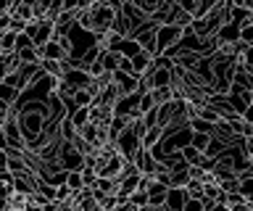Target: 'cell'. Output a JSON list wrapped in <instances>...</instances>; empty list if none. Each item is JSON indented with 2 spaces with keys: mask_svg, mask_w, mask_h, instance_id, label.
I'll return each instance as SVG.
<instances>
[{
  "mask_svg": "<svg viewBox=\"0 0 253 211\" xmlns=\"http://www.w3.org/2000/svg\"><path fill=\"white\" fill-rule=\"evenodd\" d=\"M122 0H95V3H84L82 13L77 16V27L87 35H106V32H114V24H116V16L122 11Z\"/></svg>",
  "mask_w": 253,
  "mask_h": 211,
  "instance_id": "1",
  "label": "cell"
},
{
  "mask_svg": "<svg viewBox=\"0 0 253 211\" xmlns=\"http://www.w3.org/2000/svg\"><path fill=\"white\" fill-rule=\"evenodd\" d=\"M45 116L42 114H35V111H27V108H19V127L27 137V143L32 145L35 140L45 132Z\"/></svg>",
  "mask_w": 253,
  "mask_h": 211,
  "instance_id": "2",
  "label": "cell"
},
{
  "mask_svg": "<svg viewBox=\"0 0 253 211\" xmlns=\"http://www.w3.org/2000/svg\"><path fill=\"white\" fill-rule=\"evenodd\" d=\"M185 32H187V29H182V27H177V24H164V27H158V53H161V56H166L169 50H174V48L182 42Z\"/></svg>",
  "mask_w": 253,
  "mask_h": 211,
  "instance_id": "3",
  "label": "cell"
},
{
  "mask_svg": "<svg viewBox=\"0 0 253 211\" xmlns=\"http://www.w3.org/2000/svg\"><path fill=\"white\" fill-rule=\"evenodd\" d=\"M140 148H142V137H137L129 127H126V129L122 132V137L116 140V151L122 153L126 161H134V159H137Z\"/></svg>",
  "mask_w": 253,
  "mask_h": 211,
  "instance_id": "4",
  "label": "cell"
},
{
  "mask_svg": "<svg viewBox=\"0 0 253 211\" xmlns=\"http://www.w3.org/2000/svg\"><path fill=\"white\" fill-rule=\"evenodd\" d=\"M114 119H116L114 108H111V106H103V103H98V100H95V106L90 108V124H95V127H103V129H108Z\"/></svg>",
  "mask_w": 253,
  "mask_h": 211,
  "instance_id": "5",
  "label": "cell"
},
{
  "mask_svg": "<svg viewBox=\"0 0 253 211\" xmlns=\"http://www.w3.org/2000/svg\"><path fill=\"white\" fill-rule=\"evenodd\" d=\"M134 164H137L140 174H148V177H153L156 169H158L156 156H153V151H148V148H140V153H137V159H134Z\"/></svg>",
  "mask_w": 253,
  "mask_h": 211,
  "instance_id": "6",
  "label": "cell"
},
{
  "mask_svg": "<svg viewBox=\"0 0 253 211\" xmlns=\"http://www.w3.org/2000/svg\"><path fill=\"white\" fill-rule=\"evenodd\" d=\"M124 16L132 21L134 32H140V29H142V27H145L148 21H150V19L145 16V13H142V11L137 8V5H134V0H124Z\"/></svg>",
  "mask_w": 253,
  "mask_h": 211,
  "instance_id": "7",
  "label": "cell"
},
{
  "mask_svg": "<svg viewBox=\"0 0 253 211\" xmlns=\"http://www.w3.org/2000/svg\"><path fill=\"white\" fill-rule=\"evenodd\" d=\"M21 66H24V64H21L19 53H3V56H0V80H5V77L16 74Z\"/></svg>",
  "mask_w": 253,
  "mask_h": 211,
  "instance_id": "8",
  "label": "cell"
},
{
  "mask_svg": "<svg viewBox=\"0 0 253 211\" xmlns=\"http://www.w3.org/2000/svg\"><path fill=\"white\" fill-rule=\"evenodd\" d=\"M187 190L185 187H171L169 190V201H166V211H185L187 206Z\"/></svg>",
  "mask_w": 253,
  "mask_h": 211,
  "instance_id": "9",
  "label": "cell"
},
{
  "mask_svg": "<svg viewBox=\"0 0 253 211\" xmlns=\"http://www.w3.org/2000/svg\"><path fill=\"white\" fill-rule=\"evenodd\" d=\"M240 32H243V27H237L235 21H227L224 27L219 29V40H221V45H237L240 42Z\"/></svg>",
  "mask_w": 253,
  "mask_h": 211,
  "instance_id": "10",
  "label": "cell"
},
{
  "mask_svg": "<svg viewBox=\"0 0 253 211\" xmlns=\"http://www.w3.org/2000/svg\"><path fill=\"white\" fill-rule=\"evenodd\" d=\"M201 61H203L201 53H179V56H174V66L182 69V72H193Z\"/></svg>",
  "mask_w": 253,
  "mask_h": 211,
  "instance_id": "11",
  "label": "cell"
},
{
  "mask_svg": "<svg viewBox=\"0 0 253 211\" xmlns=\"http://www.w3.org/2000/svg\"><path fill=\"white\" fill-rule=\"evenodd\" d=\"M98 64L106 69V72H119V66H122V56H119L116 50H103L100 53V58H98Z\"/></svg>",
  "mask_w": 253,
  "mask_h": 211,
  "instance_id": "12",
  "label": "cell"
},
{
  "mask_svg": "<svg viewBox=\"0 0 253 211\" xmlns=\"http://www.w3.org/2000/svg\"><path fill=\"white\" fill-rule=\"evenodd\" d=\"M116 53H119V56H124V58H137L142 53V48H140V42L134 40V37H129V40H122L116 45Z\"/></svg>",
  "mask_w": 253,
  "mask_h": 211,
  "instance_id": "13",
  "label": "cell"
},
{
  "mask_svg": "<svg viewBox=\"0 0 253 211\" xmlns=\"http://www.w3.org/2000/svg\"><path fill=\"white\" fill-rule=\"evenodd\" d=\"M0 103L5 106H19L21 103V90L11 87V84H3L0 82Z\"/></svg>",
  "mask_w": 253,
  "mask_h": 211,
  "instance_id": "14",
  "label": "cell"
},
{
  "mask_svg": "<svg viewBox=\"0 0 253 211\" xmlns=\"http://www.w3.org/2000/svg\"><path fill=\"white\" fill-rule=\"evenodd\" d=\"M164 137H166L164 127H153V129H148V132H145V137H142V148L153 151L156 145H161V143H164Z\"/></svg>",
  "mask_w": 253,
  "mask_h": 211,
  "instance_id": "15",
  "label": "cell"
},
{
  "mask_svg": "<svg viewBox=\"0 0 253 211\" xmlns=\"http://www.w3.org/2000/svg\"><path fill=\"white\" fill-rule=\"evenodd\" d=\"M16 48H19V35L16 32H0V56L3 53H16Z\"/></svg>",
  "mask_w": 253,
  "mask_h": 211,
  "instance_id": "16",
  "label": "cell"
},
{
  "mask_svg": "<svg viewBox=\"0 0 253 211\" xmlns=\"http://www.w3.org/2000/svg\"><path fill=\"white\" fill-rule=\"evenodd\" d=\"M227 153H229V145L224 143V140H216V137L211 140L209 151H206V156H209V159H213V161H219L221 156H227Z\"/></svg>",
  "mask_w": 253,
  "mask_h": 211,
  "instance_id": "17",
  "label": "cell"
},
{
  "mask_svg": "<svg viewBox=\"0 0 253 211\" xmlns=\"http://www.w3.org/2000/svg\"><path fill=\"white\" fill-rule=\"evenodd\" d=\"M134 5H137L148 19H153L158 13V8H161V0H134Z\"/></svg>",
  "mask_w": 253,
  "mask_h": 211,
  "instance_id": "18",
  "label": "cell"
},
{
  "mask_svg": "<svg viewBox=\"0 0 253 211\" xmlns=\"http://www.w3.org/2000/svg\"><path fill=\"white\" fill-rule=\"evenodd\" d=\"M190 129H193V132H201V135H211V137H213V129H216V124H211V122L201 119V116H195V119L190 122Z\"/></svg>",
  "mask_w": 253,
  "mask_h": 211,
  "instance_id": "19",
  "label": "cell"
},
{
  "mask_svg": "<svg viewBox=\"0 0 253 211\" xmlns=\"http://www.w3.org/2000/svg\"><path fill=\"white\" fill-rule=\"evenodd\" d=\"M185 190H187V198L190 201H203L206 198V185L198 182V179H190V185L185 187Z\"/></svg>",
  "mask_w": 253,
  "mask_h": 211,
  "instance_id": "20",
  "label": "cell"
},
{
  "mask_svg": "<svg viewBox=\"0 0 253 211\" xmlns=\"http://www.w3.org/2000/svg\"><path fill=\"white\" fill-rule=\"evenodd\" d=\"M240 195L245 201H253V177H251V171H245V174H240Z\"/></svg>",
  "mask_w": 253,
  "mask_h": 211,
  "instance_id": "21",
  "label": "cell"
},
{
  "mask_svg": "<svg viewBox=\"0 0 253 211\" xmlns=\"http://www.w3.org/2000/svg\"><path fill=\"white\" fill-rule=\"evenodd\" d=\"M126 127H129V122H126V119H119V116H116V119H114V122H111V127H108V135H111V143H116V140H119V137H122V132H124Z\"/></svg>",
  "mask_w": 253,
  "mask_h": 211,
  "instance_id": "22",
  "label": "cell"
},
{
  "mask_svg": "<svg viewBox=\"0 0 253 211\" xmlns=\"http://www.w3.org/2000/svg\"><path fill=\"white\" fill-rule=\"evenodd\" d=\"M32 11H35L37 21H45L47 13H50V3H47V0H32Z\"/></svg>",
  "mask_w": 253,
  "mask_h": 211,
  "instance_id": "23",
  "label": "cell"
},
{
  "mask_svg": "<svg viewBox=\"0 0 253 211\" xmlns=\"http://www.w3.org/2000/svg\"><path fill=\"white\" fill-rule=\"evenodd\" d=\"M71 100H74V106H77V108H92V106H95V98H92L87 90L74 92V98H71Z\"/></svg>",
  "mask_w": 253,
  "mask_h": 211,
  "instance_id": "24",
  "label": "cell"
},
{
  "mask_svg": "<svg viewBox=\"0 0 253 211\" xmlns=\"http://www.w3.org/2000/svg\"><path fill=\"white\" fill-rule=\"evenodd\" d=\"M71 122H74V127L77 129H82V127H87V124H90V108H79V111H74L69 116Z\"/></svg>",
  "mask_w": 253,
  "mask_h": 211,
  "instance_id": "25",
  "label": "cell"
},
{
  "mask_svg": "<svg viewBox=\"0 0 253 211\" xmlns=\"http://www.w3.org/2000/svg\"><path fill=\"white\" fill-rule=\"evenodd\" d=\"M182 153H185V161L190 164V167H201V161H203V156H206V153H201V151H198V148H193V145H187Z\"/></svg>",
  "mask_w": 253,
  "mask_h": 211,
  "instance_id": "26",
  "label": "cell"
},
{
  "mask_svg": "<svg viewBox=\"0 0 253 211\" xmlns=\"http://www.w3.org/2000/svg\"><path fill=\"white\" fill-rule=\"evenodd\" d=\"M211 135H201V132H193V143H190V145H193V148H198V151H201V153H206V151H209V145H211Z\"/></svg>",
  "mask_w": 253,
  "mask_h": 211,
  "instance_id": "27",
  "label": "cell"
},
{
  "mask_svg": "<svg viewBox=\"0 0 253 211\" xmlns=\"http://www.w3.org/2000/svg\"><path fill=\"white\" fill-rule=\"evenodd\" d=\"M66 185H69L74 193L84 190V177H82V171H69V177H66Z\"/></svg>",
  "mask_w": 253,
  "mask_h": 211,
  "instance_id": "28",
  "label": "cell"
},
{
  "mask_svg": "<svg viewBox=\"0 0 253 211\" xmlns=\"http://www.w3.org/2000/svg\"><path fill=\"white\" fill-rule=\"evenodd\" d=\"M153 108H158L153 92H145V95H140V114H142V116H145L148 111H153Z\"/></svg>",
  "mask_w": 253,
  "mask_h": 211,
  "instance_id": "29",
  "label": "cell"
},
{
  "mask_svg": "<svg viewBox=\"0 0 253 211\" xmlns=\"http://www.w3.org/2000/svg\"><path fill=\"white\" fill-rule=\"evenodd\" d=\"M82 177H84V187H95V185H98V179H100V174L95 169H90V167L82 169Z\"/></svg>",
  "mask_w": 253,
  "mask_h": 211,
  "instance_id": "30",
  "label": "cell"
},
{
  "mask_svg": "<svg viewBox=\"0 0 253 211\" xmlns=\"http://www.w3.org/2000/svg\"><path fill=\"white\" fill-rule=\"evenodd\" d=\"M240 42H245V45H253V24L243 27V32H240Z\"/></svg>",
  "mask_w": 253,
  "mask_h": 211,
  "instance_id": "31",
  "label": "cell"
},
{
  "mask_svg": "<svg viewBox=\"0 0 253 211\" xmlns=\"http://www.w3.org/2000/svg\"><path fill=\"white\" fill-rule=\"evenodd\" d=\"M203 206H206V211H229L227 203H213V201H209V198L203 201Z\"/></svg>",
  "mask_w": 253,
  "mask_h": 211,
  "instance_id": "32",
  "label": "cell"
},
{
  "mask_svg": "<svg viewBox=\"0 0 253 211\" xmlns=\"http://www.w3.org/2000/svg\"><path fill=\"white\" fill-rule=\"evenodd\" d=\"M237 203H245V198L240 193H229L227 195V206H237Z\"/></svg>",
  "mask_w": 253,
  "mask_h": 211,
  "instance_id": "33",
  "label": "cell"
},
{
  "mask_svg": "<svg viewBox=\"0 0 253 211\" xmlns=\"http://www.w3.org/2000/svg\"><path fill=\"white\" fill-rule=\"evenodd\" d=\"M179 5H182V11H187L190 16H193V11H195V5H198V0H179Z\"/></svg>",
  "mask_w": 253,
  "mask_h": 211,
  "instance_id": "34",
  "label": "cell"
},
{
  "mask_svg": "<svg viewBox=\"0 0 253 211\" xmlns=\"http://www.w3.org/2000/svg\"><path fill=\"white\" fill-rule=\"evenodd\" d=\"M185 211H206V206H203V201H187Z\"/></svg>",
  "mask_w": 253,
  "mask_h": 211,
  "instance_id": "35",
  "label": "cell"
},
{
  "mask_svg": "<svg viewBox=\"0 0 253 211\" xmlns=\"http://www.w3.org/2000/svg\"><path fill=\"white\" fill-rule=\"evenodd\" d=\"M243 151H245V156H248V159L253 161V137L245 140V148H243Z\"/></svg>",
  "mask_w": 253,
  "mask_h": 211,
  "instance_id": "36",
  "label": "cell"
},
{
  "mask_svg": "<svg viewBox=\"0 0 253 211\" xmlns=\"http://www.w3.org/2000/svg\"><path fill=\"white\" fill-rule=\"evenodd\" d=\"M243 119H245V122H248L251 127H253V106L248 108V111H245V116H243Z\"/></svg>",
  "mask_w": 253,
  "mask_h": 211,
  "instance_id": "37",
  "label": "cell"
},
{
  "mask_svg": "<svg viewBox=\"0 0 253 211\" xmlns=\"http://www.w3.org/2000/svg\"><path fill=\"white\" fill-rule=\"evenodd\" d=\"M24 211H45V209H42V206H35V203H29V206L24 209Z\"/></svg>",
  "mask_w": 253,
  "mask_h": 211,
  "instance_id": "38",
  "label": "cell"
},
{
  "mask_svg": "<svg viewBox=\"0 0 253 211\" xmlns=\"http://www.w3.org/2000/svg\"><path fill=\"white\" fill-rule=\"evenodd\" d=\"M106 211H119V206H116V209H106Z\"/></svg>",
  "mask_w": 253,
  "mask_h": 211,
  "instance_id": "39",
  "label": "cell"
},
{
  "mask_svg": "<svg viewBox=\"0 0 253 211\" xmlns=\"http://www.w3.org/2000/svg\"><path fill=\"white\" fill-rule=\"evenodd\" d=\"M251 211H253V201H251Z\"/></svg>",
  "mask_w": 253,
  "mask_h": 211,
  "instance_id": "40",
  "label": "cell"
},
{
  "mask_svg": "<svg viewBox=\"0 0 253 211\" xmlns=\"http://www.w3.org/2000/svg\"><path fill=\"white\" fill-rule=\"evenodd\" d=\"M251 24H253V19H251Z\"/></svg>",
  "mask_w": 253,
  "mask_h": 211,
  "instance_id": "41",
  "label": "cell"
}]
</instances>
